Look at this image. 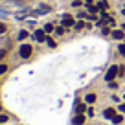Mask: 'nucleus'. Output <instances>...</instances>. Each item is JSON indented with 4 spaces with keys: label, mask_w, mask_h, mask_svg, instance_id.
I'll return each instance as SVG.
<instances>
[{
    "label": "nucleus",
    "mask_w": 125,
    "mask_h": 125,
    "mask_svg": "<svg viewBox=\"0 0 125 125\" xmlns=\"http://www.w3.org/2000/svg\"><path fill=\"white\" fill-rule=\"evenodd\" d=\"M86 26V22H85V20H79V22H75V30H83V28H85Z\"/></svg>",
    "instance_id": "nucleus-13"
},
{
    "label": "nucleus",
    "mask_w": 125,
    "mask_h": 125,
    "mask_svg": "<svg viewBox=\"0 0 125 125\" xmlns=\"http://www.w3.org/2000/svg\"><path fill=\"white\" fill-rule=\"evenodd\" d=\"M109 86L110 88H118V83L116 81H109Z\"/></svg>",
    "instance_id": "nucleus-23"
},
{
    "label": "nucleus",
    "mask_w": 125,
    "mask_h": 125,
    "mask_svg": "<svg viewBox=\"0 0 125 125\" xmlns=\"http://www.w3.org/2000/svg\"><path fill=\"white\" fill-rule=\"evenodd\" d=\"M31 52H33V48H31L30 44H22V46L19 48V55H20L22 59H28V57L31 55Z\"/></svg>",
    "instance_id": "nucleus-2"
},
{
    "label": "nucleus",
    "mask_w": 125,
    "mask_h": 125,
    "mask_svg": "<svg viewBox=\"0 0 125 125\" xmlns=\"http://www.w3.org/2000/svg\"><path fill=\"white\" fill-rule=\"evenodd\" d=\"M112 37H114L116 41H123V39H125V33H123V30H114V31H112Z\"/></svg>",
    "instance_id": "nucleus-5"
},
{
    "label": "nucleus",
    "mask_w": 125,
    "mask_h": 125,
    "mask_svg": "<svg viewBox=\"0 0 125 125\" xmlns=\"http://www.w3.org/2000/svg\"><path fill=\"white\" fill-rule=\"evenodd\" d=\"M72 121H74V125H83L85 123V116H83V114H77Z\"/></svg>",
    "instance_id": "nucleus-6"
},
{
    "label": "nucleus",
    "mask_w": 125,
    "mask_h": 125,
    "mask_svg": "<svg viewBox=\"0 0 125 125\" xmlns=\"http://www.w3.org/2000/svg\"><path fill=\"white\" fill-rule=\"evenodd\" d=\"M118 70H120V66L112 64V66L107 70V74H105V81H114V79H116V75H118Z\"/></svg>",
    "instance_id": "nucleus-1"
},
{
    "label": "nucleus",
    "mask_w": 125,
    "mask_h": 125,
    "mask_svg": "<svg viewBox=\"0 0 125 125\" xmlns=\"http://www.w3.org/2000/svg\"><path fill=\"white\" fill-rule=\"evenodd\" d=\"M6 30H8V28H6V24L0 22V33H6Z\"/></svg>",
    "instance_id": "nucleus-22"
},
{
    "label": "nucleus",
    "mask_w": 125,
    "mask_h": 125,
    "mask_svg": "<svg viewBox=\"0 0 125 125\" xmlns=\"http://www.w3.org/2000/svg\"><path fill=\"white\" fill-rule=\"evenodd\" d=\"M61 24L64 28H72V26H75V20H74V17H72V15H64V17H62V20H61Z\"/></svg>",
    "instance_id": "nucleus-4"
},
{
    "label": "nucleus",
    "mask_w": 125,
    "mask_h": 125,
    "mask_svg": "<svg viewBox=\"0 0 125 125\" xmlns=\"http://www.w3.org/2000/svg\"><path fill=\"white\" fill-rule=\"evenodd\" d=\"M103 116H105V118H109V120H112V118L116 116V110H114V109H107L105 112H103Z\"/></svg>",
    "instance_id": "nucleus-7"
},
{
    "label": "nucleus",
    "mask_w": 125,
    "mask_h": 125,
    "mask_svg": "<svg viewBox=\"0 0 125 125\" xmlns=\"http://www.w3.org/2000/svg\"><path fill=\"white\" fill-rule=\"evenodd\" d=\"M123 98H125V96H123Z\"/></svg>",
    "instance_id": "nucleus-29"
},
{
    "label": "nucleus",
    "mask_w": 125,
    "mask_h": 125,
    "mask_svg": "<svg viewBox=\"0 0 125 125\" xmlns=\"http://www.w3.org/2000/svg\"><path fill=\"white\" fill-rule=\"evenodd\" d=\"M118 109H120V110H121V112H123V114H125V103H121V105H120V107H118Z\"/></svg>",
    "instance_id": "nucleus-25"
},
{
    "label": "nucleus",
    "mask_w": 125,
    "mask_h": 125,
    "mask_svg": "<svg viewBox=\"0 0 125 125\" xmlns=\"http://www.w3.org/2000/svg\"><path fill=\"white\" fill-rule=\"evenodd\" d=\"M118 52H120V53L125 57V44H120V46H118Z\"/></svg>",
    "instance_id": "nucleus-19"
},
{
    "label": "nucleus",
    "mask_w": 125,
    "mask_h": 125,
    "mask_svg": "<svg viewBox=\"0 0 125 125\" xmlns=\"http://www.w3.org/2000/svg\"><path fill=\"white\" fill-rule=\"evenodd\" d=\"M64 33V26H59V28H55V35H62Z\"/></svg>",
    "instance_id": "nucleus-16"
},
{
    "label": "nucleus",
    "mask_w": 125,
    "mask_h": 125,
    "mask_svg": "<svg viewBox=\"0 0 125 125\" xmlns=\"http://www.w3.org/2000/svg\"><path fill=\"white\" fill-rule=\"evenodd\" d=\"M98 9H101V11H107V9H109V2H107V0H101V2H98Z\"/></svg>",
    "instance_id": "nucleus-9"
},
{
    "label": "nucleus",
    "mask_w": 125,
    "mask_h": 125,
    "mask_svg": "<svg viewBox=\"0 0 125 125\" xmlns=\"http://www.w3.org/2000/svg\"><path fill=\"white\" fill-rule=\"evenodd\" d=\"M33 39H35L37 42H44V41L48 39V37H46V31H44V30H35V33H33Z\"/></svg>",
    "instance_id": "nucleus-3"
},
{
    "label": "nucleus",
    "mask_w": 125,
    "mask_h": 125,
    "mask_svg": "<svg viewBox=\"0 0 125 125\" xmlns=\"http://www.w3.org/2000/svg\"><path fill=\"white\" fill-rule=\"evenodd\" d=\"M44 31H46V33H52V31H55L53 24H46V26H44Z\"/></svg>",
    "instance_id": "nucleus-14"
},
{
    "label": "nucleus",
    "mask_w": 125,
    "mask_h": 125,
    "mask_svg": "<svg viewBox=\"0 0 125 125\" xmlns=\"http://www.w3.org/2000/svg\"><path fill=\"white\" fill-rule=\"evenodd\" d=\"M85 4H86V6H90V4H92V0H85Z\"/></svg>",
    "instance_id": "nucleus-26"
},
{
    "label": "nucleus",
    "mask_w": 125,
    "mask_h": 125,
    "mask_svg": "<svg viewBox=\"0 0 125 125\" xmlns=\"http://www.w3.org/2000/svg\"><path fill=\"white\" fill-rule=\"evenodd\" d=\"M101 33H103V35H109V33H110V30H109L107 26H103V28H101Z\"/></svg>",
    "instance_id": "nucleus-21"
},
{
    "label": "nucleus",
    "mask_w": 125,
    "mask_h": 125,
    "mask_svg": "<svg viewBox=\"0 0 125 125\" xmlns=\"http://www.w3.org/2000/svg\"><path fill=\"white\" fill-rule=\"evenodd\" d=\"M121 121H123V118H121V116H120V114H116V116H114V118H112V123H114V125H120V123H121Z\"/></svg>",
    "instance_id": "nucleus-12"
},
{
    "label": "nucleus",
    "mask_w": 125,
    "mask_h": 125,
    "mask_svg": "<svg viewBox=\"0 0 125 125\" xmlns=\"http://www.w3.org/2000/svg\"><path fill=\"white\" fill-rule=\"evenodd\" d=\"M72 6H74V8H79V6H81V0H74V2H72Z\"/></svg>",
    "instance_id": "nucleus-24"
},
{
    "label": "nucleus",
    "mask_w": 125,
    "mask_h": 125,
    "mask_svg": "<svg viewBox=\"0 0 125 125\" xmlns=\"http://www.w3.org/2000/svg\"><path fill=\"white\" fill-rule=\"evenodd\" d=\"M121 13H123V15H125V9H123V11H121Z\"/></svg>",
    "instance_id": "nucleus-28"
},
{
    "label": "nucleus",
    "mask_w": 125,
    "mask_h": 125,
    "mask_svg": "<svg viewBox=\"0 0 125 125\" xmlns=\"http://www.w3.org/2000/svg\"><path fill=\"white\" fill-rule=\"evenodd\" d=\"M6 121H9V118L6 116V114H0V125H2V123H6Z\"/></svg>",
    "instance_id": "nucleus-17"
},
{
    "label": "nucleus",
    "mask_w": 125,
    "mask_h": 125,
    "mask_svg": "<svg viewBox=\"0 0 125 125\" xmlns=\"http://www.w3.org/2000/svg\"><path fill=\"white\" fill-rule=\"evenodd\" d=\"M28 35H30V33H28L26 30H20V31H19V35H17V37H19V41H24V39H28Z\"/></svg>",
    "instance_id": "nucleus-11"
},
{
    "label": "nucleus",
    "mask_w": 125,
    "mask_h": 125,
    "mask_svg": "<svg viewBox=\"0 0 125 125\" xmlns=\"http://www.w3.org/2000/svg\"><path fill=\"white\" fill-rule=\"evenodd\" d=\"M46 42H48V46H50V48H55V41L53 39H46Z\"/></svg>",
    "instance_id": "nucleus-20"
},
{
    "label": "nucleus",
    "mask_w": 125,
    "mask_h": 125,
    "mask_svg": "<svg viewBox=\"0 0 125 125\" xmlns=\"http://www.w3.org/2000/svg\"><path fill=\"white\" fill-rule=\"evenodd\" d=\"M96 101V94H86L85 96V103H94Z\"/></svg>",
    "instance_id": "nucleus-10"
},
{
    "label": "nucleus",
    "mask_w": 125,
    "mask_h": 125,
    "mask_svg": "<svg viewBox=\"0 0 125 125\" xmlns=\"http://www.w3.org/2000/svg\"><path fill=\"white\" fill-rule=\"evenodd\" d=\"M4 55H6V52H0V59H2V57H4Z\"/></svg>",
    "instance_id": "nucleus-27"
},
{
    "label": "nucleus",
    "mask_w": 125,
    "mask_h": 125,
    "mask_svg": "<svg viewBox=\"0 0 125 125\" xmlns=\"http://www.w3.org/2000/svg\"><path fill=\"white\" fill-rule=\"evenodd\" d=\"M50 11H52V8H50L48 4H41V6H39V11H37V13H50Z\"/></svg>",
    "instance_id": "nucleus-8"
},
{
    "label": "nucleus",
    "mask_w": 125,
    "mask_h": 125,
    "mask_svg": "<svg viewBox=\"0 0 125 125\" xmlns=\"http://www.w3.org/2000/svg\"><path fill=\"white\" fill-rule=\"evenodd\" d=\"M85 109H86V107H85V103H79V105H77V109H75V110H77L79 114H83V112H85Z\"/></svg>",
    "instance_id": "nucleus-15"
},
{
    "label": "nucleus",
    "mask_w": 125,
    "mask_h": 125,
    "mask_svg": "<svg viewBox=\"0 0 125 125\" xmlns=\"http://www.w3.org/2000/svg\"><path fill=\"white\" fill-rule=\"evenodd\" d=\"M8 72V66H6L4 62H0V74H6Z\"/></svg>",
    "instance_id": "nucleus-18"
}]
</instances>
